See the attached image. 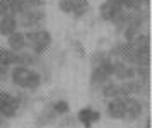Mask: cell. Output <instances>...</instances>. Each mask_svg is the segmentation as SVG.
Segmentation results:
<instances>
[{"instance_id":"obj_1","label":"cell","mask_w":152,"mask_h":128,"mask_svg":"<svg viewBox=\"0 0 152 128\" xmlns=\"http://www.w3.org/2000/svg\"><path fill=\"white\" fill-rule=\"evenodd\" d=\"M9 79L12 82V86L22 91H31L34 92L41 87L43 84V75L39 70L31 67H10L9 70Z\"/></svg>"},{"instance_id":"obj_10","label":"cell","mask_w":152,"mask_h":128,"mask_svg":"<svg viewBox=\"0 0 152 128\" xmlns=\"http://www.w3.org/2000/svg\"><path fill=\"white\" fill-rule=\"evenodd\" d=\"M7 48L14 53H19L22 50L28 48V43H26V38H24V31H14L12 34L7 36Z\"/></svg>"},{"instance_id":"obj_4","label":"cell","mask_w":152,"mask_h":128,"mask_svg":"<svg viewBox=\"0 0 152 128\" xmlns=\"http://www.w3.org/2000/svg\"><path fill=\"white\" fill-rule=\"evenodd\" d=\"M45 22H46V15L43 9H26L21 14H17V24L26 31L45 27Z\"/></svg>"},{"instance_id":"obj_16","label":"cell","mask_w":152,"mask_h":128,"mask_svg":"<svg viewBox=\"0 0 152 128\" xmlns=\"http://www.w3.org/2000/svg\"><path fill=\"white\" fill-rule=\"evenodd\" d=\"M111 56L108 55V51H101V50H97V51H94V53L91 55V65L92 67H96V65H99V63H103V61L110 60Z\"/></svg>"},{"instance_id":"obj_13","label":"cell","mask_w":152,"mask_h":128,"mask_svg":"<svg viewBox=\"0 0 152 128\" xmlns=\"http://www.w3.org/2000/svg\"><path fill=\"white\" fill-rule=\"evenodd\" d=\"M70 2H72V5H74L72 14H74L75 17H84V15L91 10V2L89 0H70Z\"/></svg>"},{"instance_id":"obj_5","label":"cell","mask_w":152,"mask_h":128,"mask_svg":"<svg viewBox=\"0 0 152 128\" xmlns=\"http://www.w3.org/2000/svg\"><path fill=\"white\" fill-rule=\"evenodd\" d=\"M144 113V106L142 102L138 101L137 97L133 96H128L125 97V116H123V121H135L138 120Z\"/></svg>"},{"instance_id":"obj_3","label":"cell","mask_w":152,"mask_h":128,"mask_svg":"<svg viewBox=\"0 0 152 128\" xmlns=\"http://www.w3.org/2000/svg\"><path fill=\"white\" fill-rule=\"evenodd\" d=\"M22 101H24V96L21 92L15 94V92L7 91V89H2L0 91V115L5 120L15 118L19 109L22 108Z\"/></svg>"},{"instance_id":"obj_7","label":"cell","mask_w":152,"mask_h":128,"mask_svg":"<svg viewBox=\"0 0 152 128\" xmlns=\"http://www.w3.org/2000/svg\"><path fill=\"white\" fill-rule=\"evenodd\" d=\"M121 9L123 7L120 4V0H104L99 5V17L103 20H106V22H111Z\"/></svg>"},{"instance_id":"obj_21","label":"cell","mask_w":152,"mask_h":128,"mask_svg":"<svg viewBox=\"0 0 152 128\" xmlns=\"http://www.w3.org/2000/svg\"><path fill=\"white\" fill-rule=\"evenodd\" d=\"M145 128H151V118H147V121H145Z\"/></svg>"},{"instance_id":"obj_6","label":"cell","mask_w":152,"mask_h":128,"mask_svg":"<svg viewBox=\"0 0 152 128\" xmlns=\"http://www.w3.org/2000/svg\"><path fill=\"white\" fill-rule=\"evenodd\" d=\"M99 120H101V111L92 109L91 106H86V108L77 111V121L84 128H92V125L97 123Z\"/></svg>"},{"instance_id":"obj_20","label":"cell","mask_w":152,"mask_h":128,"mask_svg":"<svg viewBox=\"0 0 152 128\" xmlns=\"http://www.w3.org/2000/svg\"><path fill=\"white\" fill-rule=\"evenodd\" d=\"M72 46H74V50H75L77 56H80V58H84V56H86V50H84V46H82V43H80V41L75 39Z\"/></svg>"},{"instance_id":"obj_15","label":"cell","mask_w":152,"mask_h":128,"mask_svg":"<svg viewBox=\"0 0 152 128\" xmlns=\"http://www.w3.org/2000/svg\"><path fill=\"white\" fill-rule=\"evenodd\" d=\"M12 60H14V51H10L7 46H0V67H12Z\"/></svg>"},{"instance_id":"obj_18","label":"cell","mask_w":152,"mask_h":128,"mask_svg":"<svg viewBox=\"0 0 152 128\" xmlns=\"http://www.w3.org/2000/svg\"><path fill=\"white\" fill-rule=\"evenodd\" d=\"M58 9H60L63 14H72L74 5H72V2H70V0H58Z\"/></svg>"},{"instance_id":"obj_14","label":"cell","mask_w":152,"mask_h":128,"mask_svg":"<svg viewBox=\"0 0 152 128\" xmlns=\"http://www.w3.org/2000/svg\"><path fill=\"white\" fill-rule=\"evenodd\" d=\"M50 108L53 109L58 116H67L70 113V104L65 99H56V101H53L50 104Z\"/></svg>"},{"instance_id":"obj_9","label":"cell","mask_w":152,"mask_h":128,"mask_svg":"<svg viewBox=\"0 0 152 128\" xmlns=\"http://www.w3.org/2000/svg\"><path fill=\"white\" fill-rule=\"evenodd\" d=\"M17 29H19V24H17V15L15 14L7 12L4 15H0V36L7 38L9 34H12Z\"/></svg>"},{"instance_id":"obj_23","label":"cell","mask_w":152,"mask_h":128,"mask_svg":"<svg viewBox=\"0 0 152 128\" xmlns=\"http://www.w3.org/2000/svg\"><path fill=\"white\" fill-rule=\"evenodd\" d=\"M142 4H144V5H149V4H151V0H142Z\"/></svg>"},{"instance_id":"obj_17","label":"cell","mask_w":152,"mask_h":128,"mask_svg":"<svg viewBox=\"0 0 152 128\" xmlns=\"http://www.w3.org/2000/svg\"><path fill=\"white\" fill-rule=\"evenodd\" d=\"M120 4H121V7L130 9V10H142L144 9L142 0H120Z\"/></svg>"},{"instance_id":"obj_19","label":"cell","mask_w":152,"mask_h":128,"mask_svg":"<svg viewBox=\"0 0 152 128\" xmlns=\"http://www.w3.org/2000/svg\"><path fill=\"white\" fill-rule=\"evenodd\" d=\"M26 9H43L45 0H24Z\"/></svg>"},{"instance_id":"obj_8","label":"cell","mask_w":152,"mask_h":128,"mask_svg":"<svg viewBox=\"0 0 152 128\" xmlns=\"http://www.w3.org/2000/svg\"><path fill=\"white\" fill-rule=\"evenodd\" d=\"M106 115L110 116L111 120H123V116H125V97L120 96V97L108 99Z\"/></svg>"},{"instance_id":"obj_2","label":"cell","mask_w":152,"mask_h":128,"mask_svg":"<svg viewBox=\"0 0 152 128\" xmlns=\"http://www.w3.org/2000/svg\"><path fill=\"white\" fill-rule=\"evenodd\" d=\"M24 38H26L29 51H33L38 56H45V53L51 48V43H53L51 33H50L48 29H45V27L24 31Z\"/></svg>"},{"instance_id":"obj_11","label":"cell","mask_w":152,"mask_h":128,"mask_svg":"<svg viewBox=\"0 0 152 128\" xmlns=\"http://www.w3.org/2000/svg\"><path fill=\"white\" fill-rule=\"evenodd\" d=\"M58 118V115H56L53 109L50 108H45L38 115V120H36V125H38V128H41V127H48V125H53L55 123V120Z\"/></svg>"},{"instance_id":"obj_22","label":"cell","mask_w":152,"mask_h":128,"mask_svg":"<svg viewBox=\"0 0 152 128\" xmlns=\"http://www.w3.org/2000/svg\"><path fill=\"white\" fill-rule=\"evenodd\" d=\"M4 123H5V118H4V116L0 115V127H2V125H4Z\"/></svg>"},{"instance_id":"obj_12","label":"cell","mask_w":152,"mask_h":128,"mask_svg":"<svg viewBox=\"0 0 152 128\" xmlns=\"http://www.w3.org/2000/svg\"><path fill=\"white\" fill-rule=\"evenodd\" d=\"M101 94L106 99H113V97H120V82H111V79L108 82H104L101 86Z\"/></svg>"}]
</instances>
